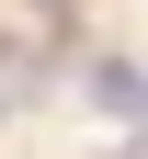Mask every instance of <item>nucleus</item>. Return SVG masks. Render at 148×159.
I'll return each mask as SVG.
<instances>
[{
	"label": "nucleus",
	"mask_w": 148,
	"mask_h": 159,
	"mask_svg": "<svg viewBox=\"0 0 148 159\" xmlns=\"http://www.w3.org/2000/svg\"><path fill=\"white\" fill-rule=\"evenodd\" d=\"M137 91H148L137 57H91V68H80V102H91V114H137Z\"/></svg>",
	"instance_id": "nucleus-1"
},
{
	"label": "nucleus",
	"mask_w": 148,
	"mask_h": 159,
	"mask_svg": "<svg viewBox=\"0 0 148 159\" xmlns=\"http://www.w3.org/2000/svg\"><path fill=\"white\" fill-rule=\"evenodd\" d=\"M46 11H69V0H46Z\"/></svg>",
	"instance_id": "nucleus-3"
},
{
	"label": "nucleus",
	"mask_w": 148,
	"mask_h": 159,
	"mask_svg": "<svg viewBox=\"0 0 148 159\" xmlns=\"http://www.w3.org/2000/svg\"><path fill=\"white\" fill-rule=\"evenodd\" d=\"M137 125H148V91H137Z\"/></svg>",
	"instance_id": "nucleus-2"
}]
</instances>
